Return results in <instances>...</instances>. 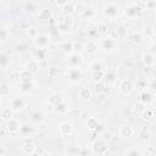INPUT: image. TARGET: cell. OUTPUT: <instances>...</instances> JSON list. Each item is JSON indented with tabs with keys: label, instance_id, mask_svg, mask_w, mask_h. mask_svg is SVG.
<instances>
[{
	"label": "cell",
	"instance_id": "6da1fadb",
	"mask_svg": "<svg viewBox=\"0 0 156 156\" xmlns=\"http://www.w3.org/2000/svg\"><path fill=\"white\" fill-rule=\"evenodd\" d=\"M91 150L95 155H105L108 151V144L104 139H96L91 144Z\"/></svg>",
	"mask_w": 156,
	"mask_h": 156
},
{
	"label": "cell",
	"instance_id": "7a4b0ae2",
	"mask_svg": "<svg viewBox=\"0 0 156 156\" xmlns=\"http://www.w3.org/2000/svg\"><path fill=\"white\" fill-rule=\"evenodd\" d=\"M82 76H83V73H82V71L78 67H71L68 69V80L72 84L79 83L80 79H82Z\"/></svg>",
	"mask_w": 156,
	"mask_h": 156
},
{
	"label": "cell",
	"instance_id": "3957f363",
	"mask_svg": "<svg viewBox=\"0 0 156 156\" xmlns=\"http://www.w3.org/2000/svg\"><path fill=\"white\" fill-rule=\"evenodd\" d=\"M118 89H119V91H121L123 95H128V94H130V93L133 91V89H134V83H133V80H130V79H123V80L119 83Z\"/></svg>",
	"mask_w": 156,
	"mask_h": 156
},
{
	"label": "cell",
	"instance_id": "277c9868",
	"mask_svg": "<svg viewBox=\"0 0 156 156\" xmlns=\"http://www.w3.org/2000/svg\"><path fill=\"white\" fill-rule=\"evenodd\" d=\"M104 13L107 18H115L118 15V7L113 4H108L104 7Z\"/></svg>",
	"mask_w": 156,
	"mask_h": 156
},
{
	"label": "cell",
	"instance_id": "5b68a950",
	"mask_svg": "<svg viewBox=\"0 0 156 156\" xmlns=\"http://www.w3.org/2000/svg\"><path fill=\"white\" fill-rule=\"evenodd\" d=\"M101 48L106 51H112L117 48V41L113 39V38H106L102 40L101 43Z\"/></svg>",
	"mask_w": 156,
	"mask_h": 156
},
{
	"label": "cell",
	"instance_id": "8992f818",
	"mask_svg": "<svg viewBox=\"0 0 156 156\" xmlns=\"http://www.w3.org/2000/svg\"><path fill=\"white\" fill-rule=\"evenodd\" d=\"M6 129H7V132L9 133H17L18 130H20V123H18V121L17 119H15V118H11L10 121H7L6 122Z\"/></svg>",
	"mask_w": 156,
	"mask_h": 156
},
{
	"label": "cell",
	"instance_id": "52a82bcc",
	"mask_svg": "<svg viewBox=\"0 0 156 156\" xmlns=\"http://www.w3.org/2000/svg\"><path fill=\"white\" fill-rule=\"evenodd\" d=\"M141 61H143V63H144L146 67H151V66H154V65H155L156 56H155V55H152V54H150V52L147 51L146 54H144V55L141 56Z\"/></svg>",
	"mask_w": 156,
	"mask_h": 156
},
{
	"label": "cell",
	"instance_id": "ba28073f",
	"mask_svg": "<svg viewBox=\"0 0 156 156\" xmlns=\"http://www.w3.org/2000/svg\"><path fill=\"white\" fill-rule=\"evenodd\" d=\"M58 129H60V133H61L62 135H69V134L72 133V129H73V127H72V123H71V122H68V121H65V122L60 123V126H58Z\"/></svg>",
	"mask_w": 156,
	"mask_h": 156
},
{
	"label": "cell",
	"instance_id": "9c48e42d",
	"mask_svg": "<svg viewBox=\"0 0 156 156\" xmlns=\"http://www.w3.org/2000/svg\"><path fill=\"white\" fill-rule=\"evenodd\" d=\"M139 11H140V9H139L136 5H129V6L126 7L124 13H126L127 17H129V18H134V17L138 16Z\"/></svg>",
	"mask_w": 156,
	"mask_h": 156
},
{
	"label": "cell",
	"instance_id": "30bf717a",
	"mask_svg": "<svg viewBox=\"0 0 156 156\" xmlns=\"http://www.w3.org/2000/svg\"><path fill=\"white\" fill-rule=\"evenodd\" d=\"M78 96L82 101H88L90 98H91V91L88 87H82L78 91Z\"/></svg>",
	"mask_w": 156,
	"mask_h": 156
},
{
	"label": "cell",
	"instance_id": "8fae6325",
	"mask_svg": "<svg viewBox=\"0 0 156 156\" xmlns=\"http://www.w3.org/2000/svg\"><path fill=\"white\" fill-rule=\"evenodd\" d=\"M68 62H69L71 67H78V65L82 62V57L78 52H73L68 56Z\"/></svg>",
	"mask_w": 156,
	"mask_h": 156
},
{
	"label": "cell",
	"instance_id": "7c38bea8",
	"mask_svg": "<svg viewBox=\"0 0 156 156\" xmlns=\"http://www.w3.org/2000/svg\"><path fill=\"white\" fill-rule=\"evenodd\" d=\"M13 108L10 106V107H2L1 108V118L4 121H10L11 118H13Z\"/></svg>",
	"mask_w": 156,
	"mask_h": 156
},
{
	"label": "cell",
	"instance_id": "4fadbf2b",
	"mask_svg": "<svg viewBox=\"0 0 156 156\" xmlns=\"http://www.w3.org/2000/svg\"><path fill=\"white\" fill-rule=\"evenodd\" d=\"M118 133H119V135H121L122 138H130V136L133 135L134 130H133V128H132L130 126L127 124V126H122V127L119 128Z\"/></svg>",
	"mask_w": 156,
	"mask_h": 156
},
{
	"label": "cell",
	"instance_id": "5bb4252c",
	"mask_svg": "<svg viewBox=\"0 0 156 156\" xmlns=\"http://www.w3.org/2000/svg\"><path fill=\"white\" fill-rule=\"evenodd\" d=\"M10 106L15 110V111H20V110H22L23 108V106H24V102H23V100L21 99V98H13L11 101H10Z\"/></svg>",
	"mask_w": 156,
	"mask_h": 156
},
{
	"label": "cell",
	"instance_id": "9a60e30c",
	"mask_svg": "<svg viewBox=\"0 0 156 156\" xmlns=\"http://www.w3.org/2000/svg\"><path fill=\"white\" fill-rule=\"evenodd\" d=\"M33 76H34V73H32L27 68H24V69H22L20 72V79H21V82H30V80H33Z\"/></svg>",
	"mask_w": 156,
	"mask_h": 156
},
{
	"label": "cell",
	"instance_id": "2e32d148",
	"mask_svg": "<svg viewBox=\"0 0 156 156\" xmlns=\"http://www.w3.org/2000/svg\"><path fill=\"white\" fill-rule=\"evenodd\" d=\"M63 102V100H62V98H61V95L60 94H51L50 96H49V104L51 105V106H54V107H56V106H58L60 104H62Z\"/></svg>",
	"mask_w": 156,
	"mask_h": 156
},
{
	"label": "cell",
	"instance_id": "e0dca14e",
	"mask_svg": "<svg viewBox=\"0 0 156 156\" xmlns=\"http://www.w3.org/2000/svg\"><path fill=\"white\" fill-rule=\"evenodd\" d=\"M22 152L24 155H35V149L37 146H34L32 143H26L22 145Z\"/></svg>",
	"mask_w": 156,
	"mask_h": 156
},
{
	"label": "cell",
	"instance_id": "ac0fdd59",
	"mask_svg": "<svg viewBox=\"0 0 156 156\" xmlns=\"http://www.w3.org/2000/svg\"><path fill=\"white\" fill-rule=\"evenodd\" d=\"M84 51L87 54H95L98 51V44L94 40H89L85 45H84Z\"/></svg>",
	"mask_w": 156,
	"mask_h": 156
},
{
	"label": "cell",
	"instance_id": "d6986e66",
	"mask_svg": "<svg viewBox=\"0 0 156 156\" xmlns=\"http://www.w3.org/2000/svg\"><path fill=\"white\" fill-rule=\"evenodd\" d=\"M26 68L28 71H30L32 73L35 74L39 71V62H38V60H30V61H28L26 63Z\"/></svg>",
	"mask_w": 156,
	"mask_h": 156
},
{
	"label": "cell",
	"instance_id": "ffe728a7",
	"mask_svg": "<svg viewBox=\"0 0 156 156\" xmlns=\"http://www.w3.org/2000/svg\"><path fill=\"white\" fill-rule=\"evenodd\" d=\"M33 88H34V84H33V80H30V82H21V84H20V89H21V91L22 93H30L32 90H33Z\"/></svg>",
	"mask_w": 156,
	"mask_h": 156
},
{
	"label": "cell",
	"instance_id": "44dd1931",
	"mask_svg": "<svg viewBox=\"0 0 156 156\" xmlns=\"http://www.w3.org/2000/svg\"><path fill=\"white\" fill-rule=\"evenodd\" d=\"M138 136H139V139L141 140V141H149L150 139H151V133L146 129V128H141L140 130H139V133H138Z\"/></svg>",
	"mask_w": 156,
	"mask_h": 156
},
{
	"label": "cell",
	"instance_id": "7402d4cb",
	"mask_svg": "<svg viewBox=\"0 0 156 156\" xmlns=\"http://www.w3.org/2000/svg\"><path fill=\"white\" fill-rule=\"evenodd\" d=\"M34 40H35L37 46H39V49L46 46V44L49 43V39H48V37H45V35H38L37 38H34Z\"/></svg>",
	"mask_w": 156,
	"mask_h": 156
},
{
	"label": "cell",
	"instance_id": "603a6c76",
	"mask_svg": "<svg viewBox=\"0 0 156 156\" xmlns=\"http://www.w3.org/2000/svg\"><path fill=\"white\" fill-rule=\"evenodd\" d=\"M85 124H87V127H88L89 129L95 130V129H98V126H99L100 123H99V121H98L96 118H94V117H89V118L85 121Z\"/></svg>",
	"mask_w": 156,
	"mask_h": 156
},
{
	"label": "cell",
	"instance_id": "cb8c5ba5",
	"mask_svg": "<svg viewBox=\"0 0 156 156\" xmlns=\"http://www.w3.org/2000/svg\"><path fill=\"white\" fill-rule=\"evenodd\" d=\"M130 41L133 44H140L143 41V34L140 32H134L132 35H130Z\"/></svg>",
	"mask_w": 156,
	"mask_h": 156
},
{
	"label": "cell",
	"instance_id": "d4e9b609",
	"mask_svg": "<svg viewBox=\"0 0 156 156\" xmlns=\"http://www.w3.org/2000/svg\"><path fill=\"white\" fill-rule=\"evenodd\" d=\"M104 76H105V73H104L102 69H100V71H93V72H91V79H93L95 83H96V82H100Z\"/></svg>",
	"mask_w": 156,
	"mask_h": 156
},
{
	"label": "cell",
	"instance_id": "484cf974",
	"mask_svg": "<svg viewBox=\"0 0 156 156\" xmlns=\"http://www.w3.org/2000/svg\"><path fill=\"white\" fill-rule=\"evenodd\" d=\"M62 9H63V12H65L67 16H71V15L74 13V11H76L74 5H72V4H69V2H67L66 5H63Z\"/></svg>",
	"mask_w": 156,
	"mask_h": 156
},
{
	"label": "cell",
	"instance_id": "4316f807",
	"mask_svg": "<svg viewBox=\"0 0 156 156\" xmlns=\"http://www.w3.org/2000/svg\"><path fill=\"white\" fill-rule=\"evenodd\" d=\"M9 94H10V88L7 87V84L5 82H1V84H0V96L5 98Z\"/></svg>",
	"mask_w": 156,
	"mask_h": 156
},
{
	"label": "cell",
	"instance_id": "83f0119b",
	"mask_svg": "<svg viewBox=\"0 0 156 156\" xmlns=\"http://www.w3.org/2000/svg\"><path fill=\"white\" fill-rule=\"evenodd\" d=\"M62 50H63L66 54L72 52V51H73V41H67V43H65V44L62 45Z\"/></svg>",
	"mask_w": 156,
	"mask_h": 156
},
{
	"label": "cell",
	"instance_id": "f1b7e54d",
	"mask_svg": "<svg viewBox=\"0 0 156 156\" xmlns=\"http://www.w3.org/2000/svg\"><path fill=\"white\" fill-rule=\"evenodd\" d=\"M49 77L50 78H57L58 77V68L56 66H51L49 68Z\"/></svg>",
	"mask_w": 156,
	"mask_h": 156
},
{
	"label": "cell",
	"instance_id": "f546056e",
	"mask_svg": "<svg viewBox=\"0 0 156 156\" xmlns=\"http://www.w3.org/2000/svg\"><path fill=\"white\" fill-rule=\"evenodd\" d=\"M9 61H10L9 57L2 52V54L0 55V66H1L2 68H5V67L7 66V63H9Z\"/></svg>",
	"mask_w": 156,
	"mask_h": 156
},
{
	"label": "cell",
	"instance_id": "4dcf8cb0",
	"mask_svg": "<svg viewBox=\"0 0 156 156\" xmlns=\"http://www.w3.org/2000/svg\"><path fill=\"white\" fill-rule=\"evenodd\" d=\"M117 35H118L119 38L126 37V35H127V28H126L124 26H119V27L117 28Z\"/></svg>",
	"mask_w": 156,
	"mask_h": 156
},
{
	"label": "cell",
	"instance_id": "1f68e13d",
	"mask_svg": "<svg viewBox=\"0 0 156 156\" xmlns=\"http://www.w3.org/2000/svg\"><path fill=\"white\" fill-rule=\"evenodd\" d=\"M152 99H151V95L149 94V93H146V91H144L143 94H141V101H143V104H149L150 101H151Z\"/></svg>",
	"mask_w": 156,
	"mask_h": 156
},
{
	"label": "cell",
	"instance_id": "d6a6232c",
	"mask_svg": "<svg viewBox=\"0 0 156 156\" xmlns=\"http://www.w3.org/2000/svg\"><path fill=\"white\" fill-rule=\"evenodd\" d=\"M94 10L91 9V7H88V9H84V11H83V16L84 17H88V18H90V17H93L94 16Z\"/></svg>",
	"mask_w": 156,
	"mask_h": 156
},
{
	"label": "cell",
	"instance_id": "836d02e7",
	"mask_svg": "<svg viewBox=\"0 0 156 156\" xmlns=\"http://www.w3.org/2000/svg\"><path fill=\"white\" fill-rule=\"evenodd\" d=\"M32 121L33 122H41L43 121V115L40 112H34L32 115Z\"/></svg>",
	"mask_w": 156,
	"mask_h": 156
},
{
	"label": "cell",
	"instance_id": "e575fe53",
	"mask_svg": "<svg viewBox=\"0 0 156 156\" xmlns=\"http://www.w3.org/2000/svg\"><path fill=\"white\" fill-rule=\"evenodd\" d=\"M7 37H10V33L7 32V29H6V28H2V29L0 30V39L4 41V40H6V39H7Z\"/></svg>",
	"mask_w": 156,
	"mask_h": 156
},
{
	"label": "cell",
	"instance_id": "d590c367",
	"mask_svg": "<svg viewBox=\"0 0 156 156\" xmlns=\"http://www.w3.org/2000/svg\"><path fill=\"white\" fill-rule=\"evenodd\" d=\"M82 49H84V46L80 44V43H77V41H73V51L74 52H80L82 51Z\"/></svg>",
	"mask_w": 156,
	"mask_h": 156
},
{
	"label": "cell",
	"instance_id": "8d00e7d4",
	"mask_svg": "<svg viewBox=\"0 0 156 156\" xmlns=\"http://www.w3.org/2000/svg\"><path fill=\"white\" fill-rule=\"evenodd\" d=\"M95 91H96L98 94H101V93H104V91H105L104 85H102L100 82H96V83H95Z\"/></svg>",
	"mask_w": 156,
	"mask_h": 156
},
{
	"label": "cell",
	"instance_id": "74e56055",
	"mask_svg": "<svg viewBox=\"0 0 156 156\" xmlns=\"http://www.w3.org/2000/svg\"><path fill=\"white\" fill-rule=\"evenodd\" d=\"M126 154H127V155H143L144 152H143L141 150H139V149H130V150H128Z\"/></svg>",
	"mask_w": 156,
	"mask_h": 156
},
{
	"label": "cell",
	"instance_id": "f35d334b",
	"mask_svg": "<svg viewBox=\"0 0 156 156\" xmlns=\"http://www.w3.org/2000/svg\"><path fill=\"white\" fill-rule=\"evenodd\" d=\"M91 69L93 71H100V69H102V66H101L100 62H94L91 65Z\"/></svg>",
	"mask_w": 156,
	"mask_h": 156
},
{
	"label": "cell",
	"instance_id": "ab89813d",
	"mask_svg": "<svg viewBox=\"0 0 156 156\" xmlns=\"http://www.w3.org/2000/svg\"><path fill=\"white\" fill-rule=\"evenodd\" d=\"M55 110H56V111H60V112H65V111H66L65 104H63V102H62V104H60L58 106H56V107H55Z\"/></svg>",
	"mask_w": 156,
	"mask_h": 156
},
{
	"label": "cell",
	"instance_id": "60d3db41",
	"mask_svg": "<svg viewBox=\"0 0 156 156\" xmlns=\"http://www.w3.org/2000/svg\"><path fill=\"white\" fill-rule=\"evenodd\" d=\"M149 52L156 56V44H152V45H150V48H149Z\"/></svg>",
	"mask_w": 156,
	"mask_h": 156
},
{
	"label": "cell",
	"instance_id": "b9f144b4",
	"mask_svg": "<svg viewBox=\"0 0 156 156\" xmlns=\"http://www.w3.org/2000/svg\"><path fill=\"white\" fill-rule=\"evenodd\" d=\"M6 155V149L5 146H0V156H5Z\"/></svg>",
	"mask_w": 156,
	"mask_h": 156
},
{
	"label": "cell",
	"instance_id": "7bdbcfd3",
	"mask_svg": "<svg viewBox=\"0 0 156 156\" xmlns=\"http://www.w3.org/2000/svg\"><path fill=\"white\" fill-rule=\"evenodd\" d=\"M44 152H45V150H44L43 147H40V149L37 147V149H35V154H40V155H43Z\"/></svg>",
	"mask_w": 156,
	"mask_h": 156
},
{
	"label": "cell",
	"instance_id": "ee69618b",
	"mask_svg": "<svg viewBox=\"0 0 156 156\" xmlns=\"http://www.w3.org/2000/svg\"><path fill=\"white\" fill-rule=\"evenodd\" d=\"M37 55H38V60H40V58H43V51H41V49H39V51L37 52Z\"/></svg>",
	"mask_w": 156,
	"mask_h": 156
},
{
	"label": "cell",
	"instance_id": "f6af8a7d",
	"mask_svg": "<svg viewBox=\"0 0 156 156\" xmlns=\"http://www.w3.org/2000/svg\"><path fill=\"white\" fill-rule=\"evenodd\" d=\"M67 2H68L67 0H57V4H58V5H62V6H63V5H66Z\"/></svg>",
	"mask_w": 156,
	"mask_h": 156
},
{
	"label": "cell",
	"instance_id": "bcb514c9",
	"mask_svg": "<svg viewBox=\"0 0 156 156\" xmlns=\"http://www.w3.org/2000/svg\"><path fill=\"white\" fill-rule=\"evenodd\" d=\"M147 7H149V9H152V7H154V2H152V0H147Z\"/></svg>",
	"mask_w": 156,
	"mask_h": 156
},
{
	"label": "cell",
	"instance_id": "7dc6e473",
	"mask_svg": "<svg viewBox=\"0 0 156 156\" xmlns=\"http://www.w3.org/2000/svg\"><path fill=\"white\" fill-rule=\"evenodd\" d=\"M151 88H154V89H156V79H154V80L151 82Z\"/></svg>",
	"mask_w": 156,
	"mask_h": 156
},
{
	"label": "cell",
	"instance_id": "c3c4849f",
	"mask_svg": "<svg viewBox=\"0 0 156 156\" xmlns=\"http://www.w3.org/2000/svg\"><path fill=\"white\" fill-rule=\"evenodd\" d=\"M155 44H156V43H155Z\"/></svg>",
	"mask_w": 156,
	"mask_h": 156
}]
</instances>
